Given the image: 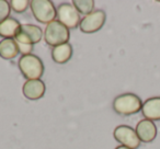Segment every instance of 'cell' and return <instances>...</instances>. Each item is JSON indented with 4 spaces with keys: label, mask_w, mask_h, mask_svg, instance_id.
I'll return each instance as SVG.
<instances>
[{
    "label": "cell",
    "mask_w": 160,
    "mask_h": 149,
    "mask_svg": "<svg viewBox=\"0 0 160 149\" xmlns=\"http://www.w3.org/2000/svg\"><path fill=\"white\" fill-rule=\"evenodd\" d=\"M10 11H11L10 2H8L6 0H0V23L9 19Z\"/></svg>",
    "instance_id": "cell-17"
},
{
    "label": "cell",
    "mask_w": 160,
    "mask_h": 149,
    "mask_svg": "<svg viewBox=\"0 0 160 149\" xmlns=\"http://www.w3.org/2000/svg\"><path fill=\"white\" fill-rule=\"evenodd\" d=\"M22 92L23 96L27 99H29V100H38V99L43 98V96L45 93V83L41 79L28 80L23 85Z\"/></svg>",
    "instance_id": "cell-10"
},
{
    "label": "cell",
    "mask_w": 160,
    "mask_h": 149,
    "mask_svg": "<svg viewBox=\"0 0 160 149\" xmlns=\"http://www.w3.org/2000/svg\"><path fill=\"white\" fill-rule=\"evenodd\" d=\"M142 101L134 93H123L113 101V109L121 115H132L142 110Z\"/></svg>",
    "instance_id": "cell-1"
},
{
    "label": "cell",
    "mask_w": 160,
    "mask_h": 149,
    "mask_svg": "<svg viewBox=\"0 0 160 149\" xmlns=\"http://www.w3.org/2000/svg\"><path fill=\"white\" fill-rule=\"evenodd\" d=\"M20 25V22L16 19H7L0 23V36H2L3 38H14Z\"/></svg>",
    "instance_id": "cell-14"
},
{
    "label": "cell",
    "mask_w": 160,
    "mask_h": 149,
    "mask_svg": "<svg viewBox=\"0 0 160 149\" xmlns=\"http://www.w3.org/2000/svg\"><path fill=\"white\" fill-rule=\"evenodd\" d=\"M72 56V47L69 43L56 46L52 49V58L57 64H65Z\"/></svg>",
    "instance_id": "cell-13"
},
{
    "label": "cell",
    "mask_w": 160,
    "mask_h": 149,
    "mask_svg": "<svg viewBox=\"0 0 160 149\" xmlns=\"http://www.w3.org/2000/svg\"><path fill=\"white\" fill-rule=\"evenodd\" d=\"M136 134L140 142H150L157 136V127L152 121L142 120L136 125Z\"/></svg>",
    "instance_id": "cell-9"
},
{
    "label": "cell",
    "mask_w": 160,
    "mask_h": 149,
    "mask_svg": "<svg viewBox=\"0 0 160 149\" xmlns=\"http://www.w3.org/2000/svg\"><path fill=\"white\" fill-rule=\"evenodd\" d=\"M75 7L70 3H62L57 8V18L60 23L68 29H76L80 25V16Z\"/></svg>",
    "instance_id": "cell-7"
},
{
    "label": "cell",
    "mask_w": 160,
    "mask_h": 149,
    "mask_svg": "<svg viewBox=\"0 0 160 149\" xmlns=\"http://www.w3.org/2000/svg\"><path fill=\"white\" fill-rule=\"evenodd\" d=\"M43 31L40 27L34 24H21L17 32L14 40L17 43L34 45L42 40Z\"/></svg>",
    "instance_id": "cell-5"
},
{
    "label": "cell",
    "mask_w": 160,
    "mask_h": 149,
    "mask_svg": "<svg viewBox=\"0 0 160 149\" xmlns=\"http://www.w3.org/2000/svg\"><path fill=\"white\" fill-rule=\"evenodd\" d=\"M114 138L120 142L122 146L128 147L131 149H137L140 145L136 131L127 125H120L114 129Z\"/></svg>",
    "instance_id": "cell-6"
},
{
    "label": "cell",
    "mask_w": 160,
    "mask_h": 149,
    "mask_svg": "<svg viewBox=\"0 0 160 149\" xmlns=\"http://www.w3.org/2000/svg\"><path fill=\"white\" fill-rule=\"evenodd\" d=\"M72 6L77 9V11L81 14L88 16L91 12H93L94 1L93 0H73Z\"/></svg>",
    "instance_id": "cell-15"
},
{
    "label": "cell",
    "mask_w": 160,
    "mask_h": 149,
    "mask_svg": "<svg viewBox=\"0 0 160 149\" xmlns=\"http://www.w3.org/2000/svg\"><path fill=\"white\" fill-rule=\"evenodd\" d=\"M20 53L14 38H3L0 41V56L3 59H13Z\"/></svg>",
    "instance_id": "cell-12"
},
{
    "label": "cell",
    "mask_w": 160,
    "mask_h": 149,
    "mask_svg": "<svg viewBox=\"0 0 160 149\" xmlns=\"http://www.w3.org/2000/svg\"><path fill=\"white\" fill-rule=\"evenodd\" d=\"M105 12L102 10H96L91 12L90 14L86 16L82 20L80 21V30L83 33H96L99 30L102 29V27L105 23Z\"/></svg>",
    "instance_id": "cell-8"
},
{
    "label": "cell",
    "mask_w": 160,
    "mask_h": 149,
    "mask_svg": "<svg viewBox=\"0 0 160 149\" xmlns=\"http://www.w3.org/2000/svg\"><path fill=\"white\" fill-rule=\"evenodd\" d=\"M44 38L48 45L56 47L68 43L70 38V32L68 27H65L62 23L55 20L46 25L44 31Z\"/></svg>",
    "instance_id": "cell-2"
},
{
    "label": "cell",
    "mask_w": 160,
    "mask_h": 149,
    "mask_svg": "<svg viewBox=\"0 0 160 149\" xmlns=\"http://www.w3.org/2000/svg\"><path fill=\"white\" fill-rule=\"evenodd\" d=\"M30 7L34 18L41 23L48 24L55 21L57 17V10L49 0H32L30 1Z\"/></svg>",
    "instance_id": "cell-4"
},
{
    "label": "cell",
    "mask_w": 160,
    "mask_h": 149,
    "mask_svg": "<svg viewBox=\"0 0 160 149\" xmlns=\"http://www.w3.org/2000/svg\"><path fill=\"white\" fill-rule=\"evenodd\" d=\"M19 68L23 76L29 80L40 79L44 72L43 62L41 60V58H38L33 54L23 55L19 59Z\"/></svg>",
    "instance_id": "cell-3"
},
{
    "label": "cell",
    "mask_w": 160,
    "mask_h": 149,
    "mask_svg": "<svg viewBox=\"0 0 160 149\" xmlns=\"http://www.w3.org/2000/svg\"><path fill=\"white\" fill-rule=\"evenodd\" d=\"M115 149H131V148H128V147H125V146H118V147H116Z\"/></svg>",
    "instance_id": "cell-18"
},
{
    "label": "cell",
    "mask_w": 160,
    "mask_h": 149,
    "mask_svg": "<svg viewBox=\"0 0 160 149\" xmlns=\"http://www.w3.org/2000/svg\"><path fill=\"white\" fill-rule=\"evenodd\" d=\"M10 6H11L12 10L16 11L17 13H22L30 6V1H28V0H12V1H10Z\"/></svg>",
    "instance_id": "cell-16"
},
{
    "label": "cell",
    "mask_w": 160,
    "mask_h": 149,
    "mask_svg": "<svg viewBox=\"0 0 160 149\" xmlns=\"http://www.w3.org/2000/svg\"><path fill=\"white\" fill-rule=\"evenodd\" d=\"M142 113L149 121H160V97L149 98L142 103Z\"/></svg>",
    "instance_id": "cell-11"
}]
</instances>
